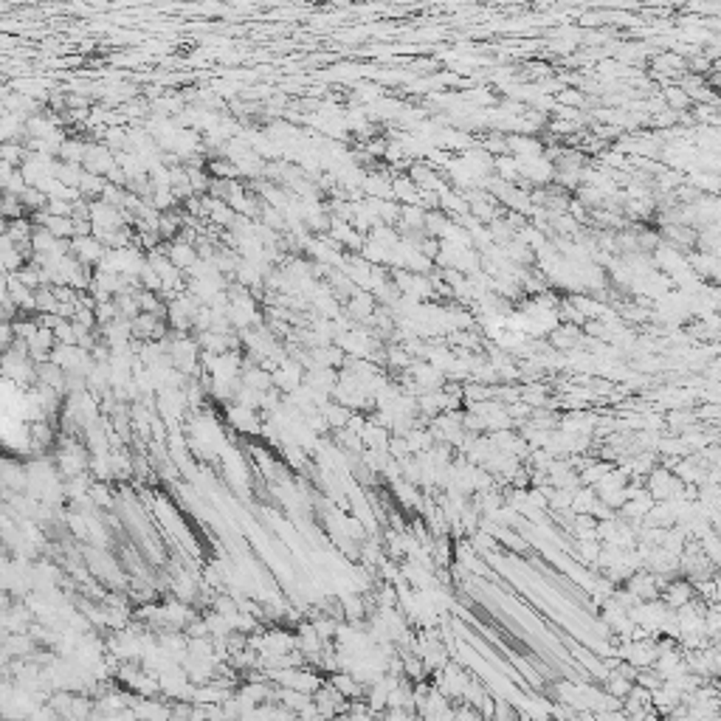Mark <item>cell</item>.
Listing matches in <instances>:
<instances>
[{
    "label": "cell",
    "instance_id": "obj_8",
    "mask_svg": "<svg viewBox=\"0 0 721 721\" xmlns=\"http://www.w3.org/2000/svg\"><path fill=\"white\" fill-rule=\"evenodd\" d=\"M105 186H107V175H96V172L85 169L82 181H79V195L88 197V200H96V197H102Z\"/></svg>",
    "mask_w": 721,
    "mask_h": 721
},
{
    "label": "cell",
    "instance_id": "obj_19",
    "mask_svg": "<svg viewBox=\"0 0 721 721\" xmlns=\"http://www.w3.org/2000/svg\"><path fill=\"white\" fill-rule=\"evenodd\" d=\"M688 598H690V586L688 584H674V586H668V595H665V603L674 609H682L685 603H688Z\"/></svg>",
    "mask_w": 721,
    "mask_h": 721
},
{
    "label": "cell",
    "instance_id": "obj_4",
    "mask_svg": "<svg viewBox=\"0 0 721 721\" xmlns=\"http://www.w3.org/2000/svg\"><path fill=\"white\" fill-rule=\"evenodd\" d=\"M167 257H169L181 271H186L189 265H195V262L200 259L195 243H189V240H183V237H175V240L167 245Z\"/></svg>",
    "mask_w": 721,
    "mask_h": 721
},
{
    "label": "cell",
    "instance_id": "obj_15",
    "mask_svg": "<svg viewBox=\"0 0 721 721\" xmlns=\"http://www.w3.org/2000/svg\"><path fill=\"white\" fill-rule=\"evenodd\" d=\"M175 595H178V600H183V603H192L197 595H200V589L192 584V578L186 572H181L178 578H175Z\"/></svg>",
    "mask_w": 721,
    "mask_h": 721
},
{
    "label": "cell",
    "instance_id": "obj_5",
    "mask_svg": "<svg viewBox=\"0 0 721 721\" xmlns=\"http://www.w3.org/2000/svg\"><path fill=\"white\" fill-rule=\"evenodd\" d=\"M229 423H232L234 428H240V431H248V434L259 431V420L254 417V409H251V406H243V403H237V400L229 403Z\"/></svg>",
    "mask_w": 721,
    "mask_h": 721
},
{
    "label": "cell",
    "instance_id": "obj_3",
    "mask_svg": "<svg viewBox=\"0 0 721 721\" xmlns=\"http://www.w3.org/2000/svg\"><path fill=\"white\" fill-rule=\"evenodd\" d=\"M375 310H378V299L370 291H358L352 299H347V316L352 321H370Z\"/></svg>",
    "mask_w": 721,
    "mask_h": 721
},
{
    "label": "cell",
    "instance_id": "obj_16",
    "mask_svg": "<svg viewBox=\"0 0 721 721\" xmlns=\"http://www.w3.org/2000/svg\"><path fill=\"white\" fill-rule=\"evenodd\" d=\"M20 197H23V203H26L29 211H43V208H48V195H45L43 189H37V186H29Z\"/></svg>",
    "mask_w": 721,
    "mask_h": 721
},
{
    "label": "cell",
    "instance_id": "obj_12",
    "mask_svg": "<svg viewBox=\"0 0 721 721\" xmlns=\"http://www.w3.org/2000/svg\"><path fill=\"white\" fill-rule=\"evenodd\" d=\"M85 153H88V144L79 141V138H65L62 141V150H59V158L62 161H70V164H85Z\"/></svg>",
    "mask_w": 721,
    "mask_h": 721
},
{
    "label": "cell",
    "instance_id": "obj_21",
    "mask_svg": "<svg viewBox=\"0 0 721 721\" xmlns=\"http://www.w3.org/2000/svg\"><path fill=\"white\" fill-rule=\"evenodd\" d=\"M578 335H581V333L575 330V327H563V330H555V333H552V344L569 349V347L578 344Z\"/></svg>",
    "mask_w": 721,
    "mask_h": 721
},
{
    "label": "cell",
    "instance_id": "obj_18",
    "mask_svg": "<svg viewBox=\"0 0 721 721\" xmlns=\"http://www.w3.org/2000/svg\"><path fill=\"white\" fill-rule=\"evenodd\" d=\"M186 172H189V181L195 186V195H208V183H211L208 172L203 167H186Z\"/></svg>",
    "mask_w": 721,
    "mask_h": 721
},
{
    "label": "cell",
    "instance_id": "obj_17",
    "mask_svg": "<svg viewBox=\"0 0 721 721\" xmlns=\"http://www.w3.org/2000/svg\"><path fill=\"white\" fill-rule=\"evenodd\" d=\"M23 211H26L23 197H20V195L6 192V197H3V214H6V220H17V218H23Z\"/></svg>",
    "mask_w": 721,
    "mask_h": 721
},
{
    "label": "cell",
    "instance_id": "obj_20",
    "mask_svg": "<svg viewBox=\"0 0 721 721\" xmlns=\"http://www.w3.org/2000/svg\"><path fill=\"white\" fill-rule=\"evenodd\" d=\"M91 499L96 501V508H110L113 504V493H110V487H107V482H93V487H91Z\"/></svg>",
    "mask_w": 721,
    "mask_h": 721
},
{
    "label": "cell",
    "instance_id": "obj_11",
    "mask_svg": "<svg viewBox=\"0 0 721 721\" xmlns=\"http://www.w3.org/2000/svg\"><path fill=\"white\" fill-rule=\"evenodd\" d=\"M321 411H324V417H327V423H330V428H344L347 423H349V417L355 414L349 406H344V403H324L321 406Z\"/></svg>",
    "mask_w": 721,
    "mask_h": 721
},
{
    "label": "cell",
    "instance_id": "obj_2",
    "mask_svg": "<svg viewBox=\"0 0 721 721\" xmlns=\"http://www.w3.org/2000/svg\"><path fill=\"white\" fill-rule=\"evenodd\" d=\"M88 172H96V175H107L113 167H116V153L107 147V144H88V153H85V164H82Z\"/></svg>",
    "mask_w": 721,
    "mask_h": 721
},
{
    "label": "cell",
    "instance_id": "obj_7",
    "mask_svg": "<svg viewBox=\"0 0 721 721\" xmlns=\"http://www.w3.org/2000/svg\"><path fill=\"white\" fill-rule=\"evenodd\" d=\"M657 581H654V575H634V578L628 581V592L631 595H637L639 600H651V598H657V586H654Z\"/></svg>",
    "mask_w": 721,
    "mask_h": 721
},
{
    "label": "cell",
    "instance_id": "obj_14",
    "mask_svg": "<svg viewBox=\"0 0 721 721\" xmlns=\"http://www.w3.org/2000/svg\"><path fill=\"white\" fill-rule=\"evenodd\" d=\"M425 218H428V214H425L423 206H417V203H406V206L400 208V220H403L406 229H423V226H425Z\"/></svg>",
    "mask_w": 721,
    "mask_h": 721
},
{
    "label": "cell",
    "instance_id": "obj_10",
    "mask_svg": "<svg viewBox=\"0 0 721 721\" xmlns=\"http://www.w3.org/2000/svg\"><path fill=\"white\" fill-rule=\"evenodd\" d=\"M34 220L31 218H17V220H9L6 223V232L3 234H9L15 243H31V234H34Z\"/></svg>",
    "mask_w": 721,
    "mask_h": 721
},
{
    "label": "cell",
    "instance_id": "obj_13",
    "mask_svg": "<svg viewBox=\"0 0 721 721\" xmlns=\"http://www.w3.org/2000/svg\"><path fill=\"white\" fill-rule=\"evenodd\" d=\"M341 606H344V620L360 625V620H364V614H367V600H360L358 595H347L341 600Z\"/></svg>",
    "mask_w": 721,
    "mask_h": 721
},
{
    "label": "cell",
    "instance_id": "obj_9",
    "mask_svg": "<svg viewBox=\"0 0 721 721\" xmlns=\"http://www.w3.org/2000/svg\"><path fill=\"white\" fill-rule=\"evenodd\" d=\"M54 175L59 178V181H65L68 186H74V189H79V181H82V175H85V167L82 164H70V161H56V169H54Z\"/></svg>",
    "mask_w": 721,
    "mask_h": 721
},
{
    "label": "cell",
    "instance_id": "obj_22",
    "mask_svg": "<svg viewBox=\"0 0 721 721\" xmlns=\"http://www.w3.org/2000/svg\"><path fill=\"white\" fill-rule=\"evenodd\" d=\"M15 3H31V0H15Z\"/></svg>",
    "mask_w": 721,
    "mask_h": 721
},
{
    "label": "cell",
    "instance_id": "obj_1",
    "mask_svg": "<svg viewBox=\"0 0 721 721\" xmlns=\"http://www.w3.org/2000/svg\"><path fill=\"white\" fill-rule=\"evenodd\" d=\"M70 251H74L88 268L93 265H99L102 259H105V251H107V245L99 240V237H93V234H88V237H74L70 240Z\"/></svg>",
    "mask_w": 721,
    "mask_h": 721
},
{
    "label": "cell",
    "instance_id": "obj_6",
    "mask_svg": "<svg viewBox=\"0 0 721 721\" xmlns=\"http://www.w3.org/2000/svg\"><path fill=\"white\" fill-rule=\"evenodd\" d=\"M364 195H367V197H381V200L395 197V189H392V183H389V175H367V181H364Z\"/></svg>",
    "mask_w": 721,
    "mask_h": 721
}]
</instances>
